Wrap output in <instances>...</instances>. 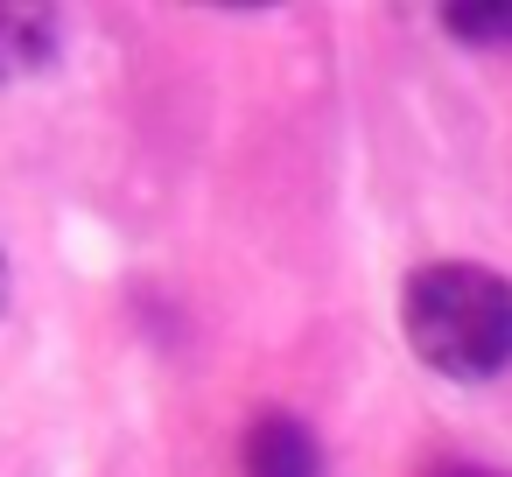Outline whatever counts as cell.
Returning <instances> with one entry per match:
<instances>
[{
    "label": "cell",
    "mask_w": 512,
    "mask_h": 477,
    "mask_svg": "<svg viewBox=\"0 0 512 477\" xmlns=\"http://www.w3.org/2000/svg\"><path fill=\"white\" fill-rule=\"evenodd\" d=\"M239 477H323L316 428L288 407H260L239 435Z\"/></svg>",
    "instance_id": "7a4b0ae2"
},
{
    "label": "cell",
    "mask_w": 512,
    "mask_h": 477,
    "mask_svg": "<svg viewBox=\"0 0 512 477\" xmlns=\"http://www.w3.org/2000/svg\"><path fill=\"white\" fill-rule=\"evenodd\" d=\"M8 302H15V267H8V253H0V316H8Z\"/></svg>",
    "instance_id": "8992f818"
},
{
    "label": "cell",
    "mask_w": 512,
    "mask_h": 477,
    "mask_svg": "<svg viewBox=\"0 0 512 477\" xmlns=\"http://www.w3.org/2000/svg\"><path fill=\"white\" fill-rule=\"evenodd\" d=\"M64 43V15L57 8H29V0H0V85L43 78L57 64Z\"/></svg>",
    "instance_id": "3957f363"
},
{
    "label": "cell",
    "mask_w": 512,
    "mask_h": 477,
    "mask_svg": "<svg viewBox=\"0 0 512 477\" xmlns=\"http://www.w3.org/2000/svg\"><path fill=\"white\" fill-rule=\"evenodd\" d=\"M442 29L456 43H512V0H449Z\"/></svg>",
    "instance_id": "277c9868"
},
{
    "label": "cell",
    "mask_w": 512,
    "mask_h": 477,
    "mask_svg": "<svg viewBox=\"0 0 512 477\" xmlns=\"http://www.w3.org/2000/svg\"><path fill=\"white\" fill-rule=\"evenodd\" d=\"M400 337L442 379H498L512 365V281L477 260H428L400 281Z\"/></svg>",
    "instance_id": "6da1fadb"
},
{
    "label": "cell",
    "mask_w": 512,
    "mask_h": 477,
    "mask_svg": "<svg viewBox=\"0 0 512 477\" xmlns=\"http://www.w3.org/2000/svg\"><path fill=\"white\" fill-rule=\"evenodd\" d=\"M428 477H505V470H491V463H435Z\"/></svg>",
    "instance_id": "5b68a950"
}]
</instances>
